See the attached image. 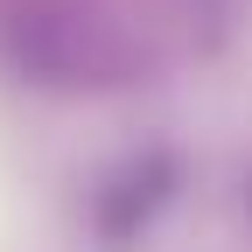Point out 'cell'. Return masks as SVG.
<instances>
[{"instance_id": "obj_1", "label": "cell", "mask_w": 252, "mask_h": 252, "mask_svg": "<svg viewBox=\"0 0 252 252\" xmlns=\"http://www.w3.org/2000/svg\"><path fill=\"white\" fill-rule=\"evenodd\" d=\"M7 56L35 84H84V77H98L112 63L105 35L77 7H28V14H14L7 21Z\"/></svg>"}, {"instance_id": "obj_2", "label": "cell", "mask_w": 252, "mask_h": 252, "mask_svg": "<svg viewBox=\"0 0 252 252\" xmlns=\"http://www.w3.org/2000/svg\"><path fill=\"white\" fill-rule=\"evenodd\" d=\"M175 154H133V161H119L98 189H91V231H98L105 245H126V238H140L154 217H161L175 203Z\"/></svg>"}]
</instances>
